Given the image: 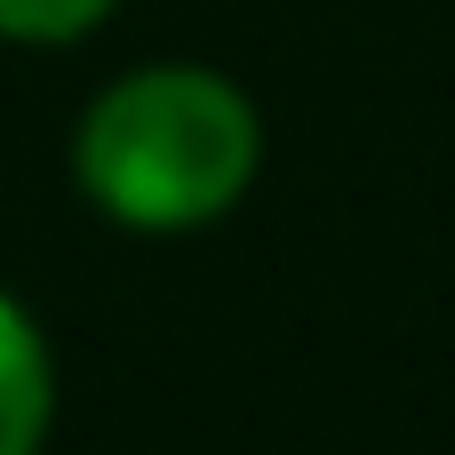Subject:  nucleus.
Masks as SVG:
<instances>
[{
    "instance_id": "f257e3e1",
    "label": "nucleus",
    "mask_w": 455,
    "mask_h": 455,
    "mask_svg": "<svg viewBox=\"0 0 455 455\" xmlns=\"http://www.w3.org/2000/svg\"><path fill=\"white\" fill-rule=\"evenodd\" d=\"M264 168V112L216 64H136L72 128V176L120 232L224 224Z\"/></svg>"
},
{
    "instance_id": "f03ea898",
    "label": "nucleus",
    "mask_w": 455,
    "mask_h": 455,
    "mask_svg": "<svg viewBox=\"0 0 455 455\" xmlns=\"http://www.w3.org/2000/svg\"><path fill=\"white\" fill-rule=\"evenodd\" d=\"M56 424V360L40 320L0 288V455H48Z\"/></svg>"
},
{
    "instance_id": "7ed1b4c3",
    "label": "nucleus",
    "mask_w": 455,
    "mask_h": 455,
    "mask_svg": "<svg viewBox=\"0 0 455 455\" xmlns=\"http://www.w3.org/2000/svg\"><path fill=\"white\" fill-rule=\"evenodd\" d=\"M120 0H0V40H24V48H64V40H88Z\"/></svg>"
}]
</instances>
